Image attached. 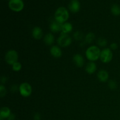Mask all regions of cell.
Returning <instances> with one entry per match:
<instances>
[{
  "label": "cell",
  "mask_w": 120,
  "mask_h": 120,
  "mask_svg": "<svg viewBox=\"0 0 120 120\" xmlns=\"http://www.w3.org/2000/svg\"><path fill=\"white\" fill-rule=\"evenodd\" d=\"M74 36H75V38H76L77 40H80L82 38V34L80 32H76L74 34Z\"/></svg>",
  "instance_id": "24"
},
{
  "label": "cell",
  "mask_w": 120,
  "mask_h": 120,
  "mask_svg": "<svg viewBox=\"0 0 120 120\" xmlns=\"http://www.w3.org/2000/svg\"><path fill=\"white\" fill-rule=\"evenodd\" d=\"M62 25H63L62 23H59L56 21H53L50 25V31L53 33H57L62 31Z\"/></svg>",
  "instance_id": "11"
},
{
  "label": "cell",
  "mask_w": 120,
  "mask_h": 120,
  "mask_svg": "<svg viewBox=\"0 0 120 120\" xmlns=\"http://www.w3.org/2000/svg\"><path fill=\"white\" fill-rule=\"evenodd\" d=\"M18 53L15 50H9L6 53L5 56V60L6 62L9 65H12L18 60Z\"/></svg>",
  "instance_id": "3"
},
{
  "label": "cell",
  "mask_w": 120,
  "mask_h": 120,
  "mask_svg": "<svg viewBox=\"0 0 120 120\" xmlns=\"http://www.w3.org/2000/svg\"><path fill=\"white\" fill-rule=\"evenodd\" d=\"M101 50L97 46H91L87 49L86 51V56L90 62L97 60L100 57Z\"/></svg>",
  "instance_id": "1"
},
{
  "label": "cell",
  "mask_w": 120,
  "mask_h": 120,
  "mask_svg": "<svg viewBox=\"0 0 120 120\" xmlns=\"http://www.w3.org/2000/svg\"><path fill=\"white\" fill-rule=\"evenodd\" d=\"M8 7L14 12H20L24 8V2L23 0H9Z\"/></svg>",
  "instance_id": "6"
},
{
  "label": "cell",
  "mask_w": 120,
  "mask_h": 120,
  "mask_svg": "<svg viewBox=\"0 0 120 120\" xmlns=\"http://www.w3.org/2000/svg\"><path fill=\"white\" fill-rule=\"evenodd\" d=\"M19 93L22 97H28L32 93V88L30 84L27 82H24L20 84L19 87Z\"/></svg>",
  "instance_id": "4"
},
{
  "label": "cell",
  "mask_w": 120,
  "mask_h": 120,
  "mask_svg": "<svg viewBox=\"0 0 120 120\" xmlns=\"http://www.w3.org/2000/svg\"><path fill=\"white\" fill-rule=\"evenodd\" d=\"M73 60L76 66L79 67V68H82L84 64V58L80 54H76L74 55L73 57Z\"/></svg>",
  "instance_id": "10"
},
{
  "label": "cell",
  "mask_w": 120,
  "mask_h": 120,
  "mask_svg": "<svg viewBox=\"0 0 120 120\" xmlns=\"http://www.w3.org/2000/svg\"><path fill=\"white\" fill-rule=\"evenodd\" d=\"M69 9L73 13L78 12L80 9V3L78 0H71L69 4Z\"/></svg>",
  "instance_id": "8"
},
{
  "label": "cell",
  "mask_w": 120,
  "mask_h": 120,
  "mask_svg": "<svg viewBox=\"0 0 120 120\" xmlns=\"http://www.w3.org/2000/svg\"><path fill=\"white\" fill-rule=\"evenodd\" d=\"M97 70V66L94 62H90L86 66V71L89 75H92Z\"/></svg>",
  "instance_id": "15"
},
{
  "label": "cell",
  "mask_w": 120,
  "mask_h": 120,
  "mask_svg": "<svg viewBox=\"0 0 120 120\" xmlns=\"http://www.w3.org/2000/svg\"><path fill=\"white\" fill-rule=\"evenodd\" d=\"M98 79L101 82H106L109 77V73L105 70H101L97 74Z\"/></svg>",
  "instance_id": "14"
},
{
  "label": "cell",
  "mask_w": 120,
  "mask_h": 120,
  "mask_svg": "<svg viewBox=\"0 0 120 120\" xmlns=\"http://www.w3.org/2000/svg\"><path fill=\"white\" fill-rule=\"evenodd\" d=\"M109 86L111 89H116L117 87V84L114 80H110L109 82Z\"/></svg>",
  "instance_id": "23"
},
{
  "label": "cell",
  "mask_w": 120,
  "mask_h": 120,
  "mask_svg": "<svg viewBox=\"0 0 120 120\" xmlns=\"http://www.w3.org/2000/svg\"><path fill=\"white\" fill-rule=\"evenodd\" d=\"M113 57L112 50L110 48H104L101 51L100 59L103 63H108L111 62Z\"/></svg>",
  "instance_id": "5"
},
{
  "label": "cell",
  "mask_w": 120,
  "mask_h": 120,
  "mask_svg": "<svg viewBox=\"0 0 120 120\" xmlns=\"http://www.w3.org/2000/svg\"><path fill=\"white\" fill-rule=\"evenodd\" d=\"M98 45H100V46H105L107 44V42L106 40L104 38H100L98 40V42H97Z\"/></svg>",
  "instance_id": "22"
},
{
  "label": "cell",
  "mask_w": 120,
  "mask_h": 120,
  "mask_svg": "<svg viewBox=\"0 0 120 120\" xmlns=\"http://www.w3.org/2000/svg\"><path fill=\"white\" fill-rule=\"evenodd\" d=\"M34 120H41V116L40 115L39 113H36L35 114L34 116Z\"/></svg>",
  "instance_id": "26"
},
{
  "label": "cell",
  "mask_w": 120,
  "mask_h": 120,
  "mask_svg": "<svg viewBox=\"0 0 120 120\" xmlns=\"http://www.w3.org/2000/svg\"><path fill=\"white\" fill-rule=\"evenodd\" d=\"M111 12L115 16L120 15V6L118 4H114L111 7Z\"/></svg>",
  "instance_id": "18"
},
{
  "label": "cell",
  "mask_w": 120,
  "mask_h": 120,
  "mask_svg": "<svg viewBox=\"0 0 120 120\" xmlns=\"http://www.w3.org/2000/svg\"><path fill=\"white\" fill-rule=\"evenodd\" d=\"M95 35L93 33L90 32L86 36L85 41L87 43H90L93 42L94 39Z\"/></svg>",
  "instance_id": "19"
},
{
  "label": "cell",
  "mask_w": 120,
  "mask_h": 120,
  "mask_svg": "<svg viewBox=\"0 0 120 120\" xmlns=\"http://www.w3.org/2000/svg\"><path fill=\"white\" fill-rule=\"evenodd\" d=\"M55 42V37L52 33L46 34L44 37V42L46 45H52Z\"/></svg>",
  "instance_id": "17"
},
{
  "label": "cell",
  "mask_w": 120,
  "mask_h": 120,
  "mask_svg": "<svg viewBox=\"0 0 120 120\" xmlns=\"http://www.w3.org/2000/svg\"><path fill=\"white\" fill-rule=\"evenodd\" d=\"M69 18V13L68 9L63 7L57 8L55 13V19L60 23L66 22Z\"/></svg>",
  "instance_id": "2"
},
{
  "label": "cell",
  "mask_w": 120,
  "mask_h": 120,
  "mask_svg": "<svg viewBox=\"0 0 120 120\" xmlns=\"http://www.w3.org/2000/svg\"><path fill=\"white\" fill-rule=\"evenodd\" d=\"M7 93V90H6L5 87L3 84H1L0 86V96L1 97H3Z\"/></svg>",
  "instance_id": "21"
},
{
  "label": "cell",
  "mask_w": 120,
  "mask_h": 120,
  "mask_svg": "<svg viewBox=\"0 0 120 120\" xmlns=\"http://www.w3.org/2000/svg\"><path fill=\"white\" fill-rule=\"evenodd\" d=\"M73 30V25L70 22H65L62 25V32L68 34L71 32Z\"/></svg>",
  "instance_id": "16"
},
{
  "label": "cell",
  "mask_w": 120,
  "mask_h": 120,
  "mask_svg": "<svg viewBox=\"0 0 120 120\" xmlns=\"http://www.w3.org/2000/svg\"><path fill=\"white\" fill-rule=\"evenodd\" d=\"M57 43L61 47H68L71 43V38L68 34L61 32L57 39Z\"/></svg>",
  "instance_id": "7"
},
{
  "label": "cell",
  "mask_w": 120,
  "mask_h": 120,
  "mask_svg": "<svg viewBox=\"0 0 120 120\" xmlns=\"http://www.w3.org/2000/svg\"><path fill=\"white\" fill-rule=\"evenodd\" d=\"M118 48V45L116 43H112L110 45V49L112 50H115Z\"/></svg>",
  "instance_id": "25"
},
{
  "label": "cell",
  "mask_w": 120,
  "mask_h": 120,
  "mask_svg": "<svg viewBox=\"0 0 120 120\" xmlns=\"http://www.w3.org/2000/svg\"><path fill=\"white\" fill-rule=\"evenodd\" d=\"M50 53L53 57L55 58H59L62 55V51L61 48L58 46L54 45L50 48Z\"/></svg>",
  "instance_id": "9"
},
{
  "label": "cell",
  "mask_w": 120,
  "mask_h": 120,
  "mask_svg": "<svg viewBox=\"0 0 120 120\" xmlns=\"http://www.w3.org/2000/svg\"><path fill=\"white\" fill-rule=\"evenodd\" d=\"M12 69L14 71H19L22 69V64L21 63L16 62L12 65Z\"/></svg>",
  "instance_id": "20"
},
{
  "label": "cell",
  "mask_w": 120,
  "mask_h": 120,
  "mask_svg": "<svg viewBox=\"0 0 120 120\" xmlns=\"http://www.w3.org/2000/svg\"><path fill=\"white\" fill-rule=\"evenodd\" d=\"M32 36L34 39L37 40L41 39L43 36V32L42 29L39 26L34 27L32 30Z\"/></svg>",
  "instance_id": "13"
},
{
  "label": "cell",
  "mask_w": 120,
  "mask_h": 120,
  "mask_svg": "<svg viewBox=\"0 0 120 120\" xmlns=\"http://www.w3.org/2000/svg\"><path fill=\"white\" fill-rule=\"evenodd\" d=\"M15 115H14V114H11L10 115V116H9V117L7 118V120H15Z\"/></svg>",
  "instance_id": "27"
},
{
  "label": "cell",
  "mask_w": 120,
  "mask_h": 120,
  "mask_svg": "<svg viewBox=\"0 0 120 120\" xmlns=\"http://www.w3.org/2000/svg\"><path fill=\"white\" fill-rule=\"evenodd\" d=\"M11 111L9 108L7 107H3L0 110V120H4L7 119L11 114Z\"/></svg>",
  "instance_id": "12"
}]
</instances>
